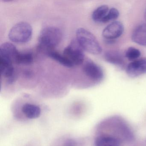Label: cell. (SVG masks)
Segmentation results:
<instances>
[{"mask_svg":"<svg viewBox=\"0 0 146 146\" xmlns=\"http://www.w3.org/2000/svg\"><path fill=\"white\" fill-rule=\"evenodd\" d=\"M76 40L84 51L93 54H99L102 52V48L94 35L88 31L79 28L76 32Z\"/></svg>","mask_w":146,"mask_h":146,"instance_id":"cell-1","label":"cell"},{"mask_svg":"<svg viewBox=\"0 0 146 146\" xmlns=\"http://www.w3.org/2000/svg\"><path fill=\"white\" fill-rule=\"evenodd\" d=\"M62 37V33L59 29L48 26L41 31L38 40L41 48L50 50L59 44Z\"/></svg>","mask_w":146,"mask_h":146,"instance_id":"cell-2","label":"cell"},{"mask_svg":"<svg viewBox=\"0 0 146 146\" xmlns=\"http://www.w3.org/2000/svg\"><path fill=\"white\" fill-rule=\"evenodd\" d=\"M83 71L87 77L96 82H100L104 77V73L101 67L90 60L85 62Z\"/></svg>","mask_w":146,"mask_h":146,"instance_id":"cell-5","label":"cell"},{"mask_svg":"<svg viewBox=\"0 0 146 146\" xmlns=\"http://www.w3.org/2000/svg\"><path fill=\"white\" fill-rule=\"evenodd\" d=\"M12 61L0 58V70L1 76L7 79V82L11 84L14 82L15 70Z\"/></svg>","mask_w":146,"mask_h":146,"instance_id":"cell-8","label":"cell"},{"mask_svg":"<svg viewBox=\"0 0 146 146\" xmlns=\"http://www.w3.org/2000/svg\"><path fill=\"white\" fill-rule=\"evenodd\" d=\"M144 17H145V19L146 20V10L145 11V14H144Z\"/></svg>","mask_w":146,"mask_h":146,"instance_id":"cell-19","label":"cell"},{"mask_svg":"<svg viewBox=\"0 0 146 146\" xmlns=\"http://www.w3.org/2000/svg\"><path fill=\"white\" fill-rule=\"evenodd\" d=\"M105 60L110 64L122 67L124 65V60L122 54L117 51H108L104 55Z\"/></svg>","mask_w":146,"mask_h":146,"instance_id":"cell-11","label":"cell"},{"mask_svg":"<svg viewBox=\"0 0 146 146\" xmlns=\"http://www.w3.org/2000/svg\"><path fill=\"white\" fill-rule=\"evenodd\" d=\"M23 113L29 119L39 117L41 113V109L38 106L30 103H26L22 108Z\"/></svg>","mask_w":146,"mask_h":146,"instance_id":"cell-12","label":"cell"},{"mask_svg":"<svg viewBox=\"0 0 146 146\" xmlns=\"http://www.w3.org/2000/svg\"><path fill=\"white\" fill-rule=\"evenodd\" d=\"M119 14V12L116 8H111L109 10L107 15L103 20V23H108L116 20L118 18Z\"/></svg>","mask_w":146,"mask_h":146,"instance_id":"cell-18","label":"cell"},{"mask_svg":"<svg viewBox=\"0 0 146 146\" xmlns=\"http://www.w3.org/2000/svg\"><path fill=\"white\" fill-rule=\"evenodd\" d=\"M32 26L26 22H20L15 25L9 31V39L17 43H25L28 42L32 37Z\"/></svg>","mask_w":146,"mask_h":146,"instance_id":"cell-3","label":"cell"},{"mask_svg":"<svg viewBox=\"0 0 146 146\" xmlns=\"http://www.w3.org/2000/svg\"><path fill=\"white\" fill-rule=\"evenodd\" d=\"M141 53L137 48L131 47L126 50L125 56L129 60L134 61L136 60L141 56Z\"/></svg>","mask_w":146,"mask_h":146,"instance_id":"cell-17","label":"cell"},{"mask_svg":"<svg viewBox=\"0 0 146 146\" xmlns=\"http://www.w3.org/2000/svg\"><path fill=\"white\" fill-rule=\"evenodd\" d=\"M84 49L76 40H73L64 49L63 55L69 60L73 66L78 65L84 60Z\"/></svg>","mask_w":146,"mask_h":146,"instance_id":"cell-4","label":"cell"},{"mask_svg":"<svg viewBox=\"0 0 146 146\" xmlns=\"http://www.w3.org/2000/svg\"><path fill=\"white\" fill-rule=\"evenodd\" d=\"M19 52L17 47L12 43L5 42L0 46V58L15 62L16 57Z\"/></svg>","mask_w":146,"mask_h":146,"instance_id":"cell-9","label":"cell"},{"mask_svg":"<svg viewBox=\"0 0 146 146\" xmlns=\"http://www.w3.org/2000/svg\"><path fill=\"white\" fill-rule=\"evenodd\" d=\"M124 30L121 22L115 21L108 25L102 32V35L107 40H113L122 35Z\"/></svg>","mask_w":146,"mask_h":146,"instance_id":"cell-6","label":"cell"},{"mask_svg":"<svg viewBox=\"0 0 146 146\" xmlns=\"http://www.w3.org/2000/svg\"><path fill=\"white\" fill-rule=\"evenodd\" d=\"M34 58L32 54L29 52H19L15 60L18 64L29 65L33 63Z\"/></svg>","mask_w":146,"mask_h":146,"instance_id":"cell-16","label":"cell"},{"mask_svg":"<svg viewBox=\"0 0 146 146\" xmlns=\"http://www.w3.org/2000/svg\"><path fill=\"white\" fill-rule=\"evenodd\" d=\"M109 11L108 7L106 5L100 6L93 12L92 18L94 22L98 23H102L103 20Z\"/></svg>","mask_w":146,"mask_h":146,"instance_id":"cell-13","label":"cell"},{"mask_svg":"<svg viewBox=\"0 0 146 146\" xmlns=\"http://www.w3.org/2000/svg\"><path fill=\"white\" fill-rule=\"evenodd\" d=\"M48 55L51 58L58 62L59 64L64 66L67 67H73V65L71 62L67 59L63 54H60L59 53L56 51L49 50L47 52Z\"/></svg>","mask_w":146,"mask_h":146,"instance_id":"cell-15","label":"cell"},{"mask_svg":"<svg viewBox=\"0 0 146 146\" xmlns=\"http://www.w3.org/2000/svg\"><path fill=\"white\" fill-rule=\"evenodd\" d=\"M119 141L114 137L109 136H99L95 141V146H119Z\"/></svg>","mask_w":146,"mask_h":146,"instance_id":"cell-14","label":"cell"},{"mask_svg":"<svg viewBox=\"0 0 146 146\" xmlns=\"http://www.w3.org/2000/svg\"><path fill=\"white\" fill-rule=\"evenodd\" d=\"M131 40L137 44L146 46V24L139 25L133 31Z\"/></svg>","mask_w":146,"mask_h":146,"instance_id":"cell-10","label":"cell"},{"mask_svg":"<svg viewBox=\"0 0 146 146\" xmlns=\"http://www.w3.org/2000/svg\"><path fill=\"white\" fill-rule=\"evenodd\" d=\"M127 75L131 78H135L146 73V58L134 60L127 66L126 68Z\"/></svg>","mask_w":146,"mask_h":146,"instance_id":"cell-7","label":"cell"}]
</instances>
